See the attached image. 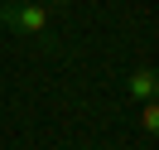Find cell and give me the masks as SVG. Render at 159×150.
Here are the masks:
<instances>
[{
  "mask_svg": "<svg viewBox=\"0 0 159 150\" xmlns=\"http://www.w3.org/2000/svg\"><path fill=\"white\" fill-rule=\"evenodd\" d=\"M48 5H39V0H5L0 5V24L10 34H24V39H39V44H53L48 39Z\"/></svg>",
  "mask_w": 159,
  "mask_h": 150,
  "instance_id": "6da1fadb",
  "label": "cell"
},
{
  "mask_svg": "<svg viewBox=\"0 0 159 150\" xmlns=\"http://www.w3.org/2000/svg\"><path fill=\"white\" fill-rule=\"evenodd\" d=\"M154 87H159V82H154V68H135L125 78V97L130 102H154Z\"/></svg>",
  "mask_w": 159,
  "mask_h": 150,
  "instance_id": "7a4b0ae2",
  "label": "cell"
},
{
  "mask_svg": "<svg viewBox=\"0 0 159 150\" xmlns=\"http://www.w3.org/2000/svg\"><path fill=\"white\" fill-rule=\"evenodd\" d=\"M140 131H149V136L159 131V107H154V102H145V107H140Z\"/></svg>",
  "mask_w": 159,
  "mask_h": 150,
  "instance_id": "3957f363",
  "label": "cell"
},
{
  "mask_svg": "<svg viewBox=\"0 0 159 150\" xmlns=\"http://www.w3.org/2000/svg\"><path fill=\"white\" fill-rule=\"evenodd\" d=\"M39 5H68V0H39Z\"/></svg>",
  "mask_w": 159,
  "mask_h": 150,
  "instance_id": "277c9868",
  "label": "cell"
}]
</instances>
